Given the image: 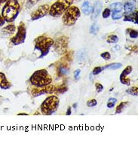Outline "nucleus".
Wrapping results in <instances>:
<instances>
[{"label": "nucleus", "mask_w": 138, "mask_h": 150, "mask_svg": "<svg viewBox=\"0 0 138 150\" xmlns=\"http://www.w3.org/2000/svg\"><path fill=\"white\" fill-rule=\"evenodd\" d=\"M21 6L18 0H8L2 8V17L5 21L11 23L18 18Z\"/></svg>", "instance_id": "nucleus-1"}, {"label": "nucleus", "mask_w": 138, "mask_h": 150, "mask_svg": "<svg viewBox=\"0 0 138 150\" xmlns=\"http://www.w3.org/2000/svg\"><path fill=\"white\" fill-rule=\"evenodd\" d=\"M30 81L33 86L44 87L52 84L53 79L48 71L42 69L34 72L33 74L30 77Z\"/></svg>", "instance_id": "nucleus-2"}, {"label": "nucleus", "mask_w": 138, "mask_h": 150, "mask_svg": "<svg viewBox=\"0 0 138 150\" xmlns=\"http://www.w3.org/2000/svg\"><path fill=\"white\" fill-rule=\"evenodd\" d=\"M59 103H60V100L57 96H49L41 104V112L45 115H53L58 110Z\"/></svg>", "instance_id": "nucleus-3"}, {"label": "nucleus", "mask_w": 138, "mask_h": 150, "mask_svg": "<svg viewBox=\"0 0 138 150\" xmlns=\"http://www.w3.org/2000/svg\"><path fill=\"white\" fill-rule=\"evenodd\" d=\"M54 40L45 35H41L35 39V49L40 51L39 58H42L49 53L50 48L53 46Z\"/></svg>", "instance_id": "nucleus-4"}, {"label": "nucleus", "mask_w": 138, "mask_h": 150, "mask_svg": "<svg viewBox=\"0 0 138 150\" xmlns=\"http://www.w3.org/2000/svg\"><path fill=\"white\" fill-rule=\"evenodd\" d=\"M74 0H57L49 8L48 14L54 18L62 16L64 11L71 6Z\"/></svg>", "instance_id": "nucleus-5"}, {"label": "nucleus", "mask_w": 138, "mask_h": 150, "mask_svg": "<svg viewBox=\"0 0 138 150\" xmlns=\"http://www.w3.org/2000/svg\"><path fill=\"white\" fill-rule=\"evenodd\" d=\"M73 57V51H69V53H66L61 60L57 63V75L58 77L67 75L69 72L70 64Z\"/></svg>", "instance_id": "nucleus-6"}, {"label": "nucleus", "mask_w": 138, "mask_h": 150, "mask_svg": "<svg viewBox=\"0 0 138 150\" xmlns=\"http://www.w3.org/2000/svg\"><path fill=\"white\" fill-rule=\"evenodd\" d=\"M81 12L78 7L69 6L63 14L62 21L66 26H73L78 21Z\"/></svg>", "instance_id": "nucleus-7"}, {"label": "nucleus", "mask_w": 138, "mask_h": 150, "mask_svg": "<svg viewBox=\"0 0 138 150\" xmlns=\"http://www.w3.org/2000/svg\"><path fill=\"white\" fill-rule=\"evenodd\" d=\"M69 38L67 36H60L54 42V48L58 54H65L67 52L69 45Z\"/></svg>", "instance_id": "nucleus-8"}, {"label": "nucleus", "mask_w": 138, "mask_h": 150, "mask_svg": "<svg viewBox=\"0 0 138 150\" xmlns=\"http://www.w3.org/2000/svg\"><path fill=\"white\" fill-rule=\"evenodd\" d=\"M27 37V28L23 23H21L18 27V32L14 37L11 38V42L14 45L23 44Z\"/></svg>", "instance_id": "nucleus-9"}, {"label": "nucleus", "mask_w": 138, "mask_h": 150, "mask_svg": "<svg viewBox=\"0 0 138 150\" xmlns=\"http://www.w3.org/2000/svg\"><path fill=\"white\" fill-rule=\"evenodd\" d=\"M56 90V87L54 85L50 84L48 85H46L44 87H35L31 91V94L33 97H39L40 95L48 94H52L54 93Z\"/></svg>", "instance_id": "nucleus-10"}, {"label": "nucleus", "mask_w": 138, "mask_h": 150, "mask_svg": "<svg viewBox=\"0 0 138 150\" xmlns=\"http://www.w3.org/2000/svg\"><path fill=\"white\" fill-rule=\"evenodd\" d=\"M49 8L50 7L48 4H45L42 6H40L35 11H34L31 14V20L32 21H36V20L44 18L45 15L48 14Z\"/></svg>", "instance_id": "nucleus-11"}, {"label": "nucleus", "mask_w": 138, "mask_h": 150, "mask_svg": "<svg viewBox=\"0 0 138 150\" xmlns=\"http://www.w3.org/2000/svg\"><path fill=\"white\" fill-rule=\"evenodd\" d=\"M133 70V67L131 66H127V67H125V69L122 71V72L120 75V81L121 83L123 84V85H127L129 86L131 85V79L129 78H127L128 75L132 72Z\"/></svg>", "instance_id": "nucleus-12"}, {"label": "nucleus", "mask_w": 138, "mask_h": 150, "mask_svg": "<svg viewBox=\"0 0 138 150\" xmlns=\"http://www.w3.org/2000/svg\"><path fill=\"white\" fill-rule=\"evenodd\" d=\"M102 8H103V4H102V2H101L100 1H96L95 3L94 4L93 9H92L91 11V20L95 21V20L99 17L101 11H102Z\"/></svg>", "instance_id": "nucleus-13"}, {"label": "nucleus", "mask_w": 138, "mask_h": 150, "mask_svg": "<svg viewBox=\"0 0 138 150\" xmlns=\"http://www.w3.org/2000/svg\"><path fill=\"white\" fill-rule=\"evenodd\" d=\"M11 87V82L8 81L6 75L3 72H0V88L3 90H7L10 89Z\"/></svg>", "instance_id": "nucleus-14"}, {"label": "nucleus", "mask_w": 138, "mask_h": 150, "mask_svg": "<svg viewBox=\"0 0 138 150\" xmlns=\"http://www.w3.org/2000/svg\"><path fill=\"white\" fill-rule=\"evenodd\" d=\"M123 8H124L125 14L134 12L137 10L136 2L135 1H129V2H125L124 6H123Z\"/></svg>", "instance_id": "nucleus-15"}, {"label": "nucleus", "mask_w": 138, "mask_h": 150, "mask_svg": "<svg viewBox=\"0 0 138 150\" xmlns=\"http://www.w3.org/2000/svg\"><path fill=\"white\" fill-rule=\"evenodd\" d=\"M124 21H130L133 22L134 23H138L137 20V11H134V12L130 13V14H126L124 17Z\"/></svg>", "instance_id": "nucleus-16"}, {"label": "nucleus", "mask_w": 138, "mask_h": 150, "mask_svg": "<svg viewBox=\"0 0 138 150\" xmlns=\"http://www.w3.org/2000/svg\"><path fill=\"white\" fill-rule=\"evenodd\" d=\"M15 30H16V27H15L14 25L9 24L6 26V27H4L1 32L3 33L5 36H8V35H11L14 34V32H15Z\"/></svg>", "instance_id": "nucleus-17"}, {"label": "nucleus", "mask_w": 138, "mask_h": 150, "mask_svg": "<svg viewBox=\"0 0 138 150\" xmlns=\"http://www.w3.org/2000/svg\"><path fill=\"white\" fill-rule=\"evenodd\" d=\"M110 8L113 12H122L123 10V4L121 2H114L110 5Z\"/></svg>", "instance_id": "nucleus-18"}, {"label": "nucleus", "mask_w": 138, "mask_h": 150, "mask_svg": "<svg viewBox=\"0 0 138 150\" xmlns=\"http://www.w3.org/2000/svg\"><path fill=\"white\" fill-rule=\"evenodd\" d=\"M81 9H82V11H83V13L85 15H89L92 11L91 6L90 3H89L88 2H87V1L82 4Z\"/></svg>", "instance_id": "nucleus-19"}, {"label": "nucleus", "mask_w": 138, "mask_h": 150, "mask_svg": "<svg viewBox=\"0 0 138 150\" xmlns=\"http://www.w3.org/2000/svg\"><path fill=\"white\" fill-rule=\"evenodd\" d=\"M129 104V103L127 102V101H125V102H122L120 103L118 106L116 107V110H115V113L116 114H119V113H122V112L124 111L125 110L127 106H128Z\"/></svg>", "instance_id": "nucleus-20"}, {"label": "nucleus", "mask_w": 138, "mask_h": 150, "mask_svg": "<svg viewBox=\"0 0 138 150\" xmlns=\"http://www.w3.org/2000/svg\"><path fill=\"white\" fill-rule=\"evenodd\" d=\"M122 64H120V63H113V64H108L107 66H106V67H104V69H113V70H115V69H120V68H122Z\"/></svg>", "instance_id": "nucleus-21"}, {"label": "nucleus", "mask_w": 138, "mask_h": 150, "mask_svg": "<svg viewBox=\"0 0 138 150\" xmlns=\"http://www.w3.org/2000/svg\"><path fill=\"white\" fill-rule=\"evenodd\" d=\"M119 37L115 35H110L106 38V42L110 44H115L119 42Z\"/></svg>", "instance_id": "nucleus-22"}, {"label": "nucleus", "mask_w": 138, "mask_h": 150, "mask_svg": "<svg viewBox=\"0 0 138 150\" xmlns=\"http://www.w3.org/2000/svg\"><path fill=\"white\" fill-rule=\"evenodd\" d=\"M67 91H68V87L66 86L65 85H60V86L57 87V88H56L55 92H56L57 94H64V93H66Z\"/></svg>", "instance_id": "nucleus-23"}, {"label": "nucleus", "mask_w": 138, "mask_h": 150, "mask_svg": "<svg viewBox=\"0 0 138 150\" xmlns=\"http://www.w3.org/2000/svg\"><path fill=\"white\" fill-rule=\"evenodd\" d=\"M126 93L129 95L132 96H137L138 95V88L137 87H132L131 88H128L126 91Z\"/></svg>", "instance_id": "nucleus-24"}, {"label": "nucleus", "mask_w": 138, "mask_h": 150, "mask_svg": "<svg viewBox=\"0 0 138 150\" xmlns=\"http://www.w3.org/2000/svg\"><path fill=\"white\" fill-rule=\"evenodd\" d=\"M100 27L96 23H94L91 25V27L90 28V33L93 34V35H96L99 32Z\"/></svg>", "instance_id": "nucleus-25"}, {"label": "nucleus", "mask_w": 138, "mask_h": 150, "mask_svg": "<svg viewBox=\"0 0 138 150\" xmlns=\"http://www.w3.org/2000/svg\"><path fill=\"white\" fill-rule=\"evenodd\" d=\"M39 1H40V0H27L26 7H27V8H31L33 7L34 6H35Z\"/></svg>", "instance_id": "nucleus-26"}, {"label": "nucleus", "mask_w": 138, "mask_h": 150, "mask_svg": "<svg viewBox=\"0 0 138 150\" xmlns=\"http://www.w3.org/2000/svg\"><path fill=\"white\" fill-rule=\"evenodd\" d=\"M117 103V99L116 98H113V97H112V98H110L107 102V104H106V106L109 108V109H112V108H113L115 106V103Z\"/></svg>", "instance_id": "nucleus-27"}, {"label": "nucleus", "mask_w": 138, "mask_h": 150, "mask_svg": "<svg viewBox=\"0 0 138 150\" xmlns=\"http://www.w3.org/2000/svg\"><path fill=\"white\" fill-rule=\"evenodd\" d=\"M104 69V67H97L95 68H94L93 71H92V75H94V76H96V75L100 74L102 71Z\"/></svg>", "instance_id": "nucleus-28"}, {"label": "nucleus", "mask_w": 138, "mask_h": 150, "mask_svg": "<svg viewBox=\"0 0 138 150\" xmlns=\"http://www.w3.org/2000/svg\"><path fill=\"white\" fill-rule=\"evenodd\" d=\"M129 30V35L131 39H137L138 32L135 30Z\"/></svg>", "instance_id": "nucleus-29"}, {"label": "nucleus", "mask_w": 138, "mask_h": 150, "mask_svg": "<svg viewBox=\"0 0 138 150\" xmlns=\"http://www.w3.org/2000/svg\"><path fill=\"white\" fill-rule=\"evenodd\" d=\"M77 57H78V60L80 61H83L85 60V57H86V54H85V52L82 51H79L78 54H77Z\"/></svg>", "instance_id": "nucleus-30"}, {"label": "nucleus", "mask_w": 138, "mask_h": 150, "mask_svg": "<svg viewBox=\"0 0 138 150\" xmlns=\"http://www.w3.org/2000/svg\"><path fill=\"white\" fill-rule=\"evenodd\" d=\"M97 104H98V101L96 100L95 99L89 100L86 103L87 106H88V107H94V106H97Z\"/></svg>", "instance_id": "nucleus-31"}, {"label": "nucleus", "mask_w": 138, "mask_h": 150, "mask_svg": "<svg viewBox=\"0 0 138 150\" xmlns=\"http://www.w3.org/2000/svg\"><path fill=\"white\" fill-rule=\"evenodd\" d=\"M123 14H122V12H113L112 14V18L113 20H119L122 18Z\"/></svg>", "instance_id": "nucleus-32"}, {"label": "nucleus", "mask_w": 138, "mask_h": 150, "mask_svg": "<svg viewBox=\"0 0 138 150\" xmlns=\"http://www.w3.org/2000/svg\"><path fill=\"white\" fill-rule=\"evenodd\" d=\"M100 57L104 59L105 60H110V58H111V55H110V54L109 53L108 51H105V52L101 54Z\"/></svg>", "instance_id": "nucleus-33"}, {"label": "nucleus", "mask_w": 138, "mask_h": 150, "mask_svg": "<svg viewBox=\"0 0 138 150\" xmlns=\"http://www.w3.org/2000/svg\"><path fill=\"white\" fill-rule=\"evenodd\" d=\"M103 18H108L111 15V10L110 8H106L102 13Z\"/></svg>", "instance_id": "nucleus-34"}, {"label": "nucleus", "mask_w": 138, "mask_h": 150, "mask_svg": "<svg viewBox=\"0 0 138 150\" xmlns=\"http://www.w3.org/2000/svg\"><path fill=\"white\" fill-rule=\"evenodd\" d=\"M95 88H96V91H97V92L98 93H100V92L103 91V86L102 84L100 83H95Z\"/></svg>", "instance_id": "nucleus-35"}, {"label": "nucleus", "mask_w": 138, "mask_h": 150, "mask_svg": "<svg viewBox=\"0 0 138 150\" xmlns=\"http://www.w3.org/2000/svg\"><path fill=\"white\" fill-rule=\"evenodd\" d=\"M80 73H81V70L80 69H77V70L75 71L74 72V77L76 80H78L79 79Z\"/></svg>", "instance_id": "nucleus-36"}, {"label": "nucleus", "mask_w": 138, "mask_h": 150, "mask_svg": "<svg viewBox=\"0 0 138 150\" xmlns=\"http://www.w3.org/2000/svg\"><path fill=\"white\" fill-rule=\"evenodd\" d=\"M6 21H5V20L3 19V18L2 17V15L0 14V27H2L4 24H5Z\"/></svg>", "instance_id": "nucleus-37"}, {"label": "nucleus", "mask_w": 138, "mask_h": 150, "mask_svg": "<svg viewBox=\"0 0 138 150\" xmlns=\"http://www.w3.org/2000/svg\"><path fill=\"white\" fill-rule=\"evenodd\" d=\"M71 113H72V110H71V107H69L67 109V113H66V115H70Z\"/></svg>", "instance_id": "nucleus-38"}, {"label": "nucleus", "mask_w": 138, "mask_h": 150, "mask_svg": "<svg viewBox=\"0 0 138 150\" xmlns=\"http://www.w3.org/2000/svg\"><path fill=\"white\" fill-rule=\"evenodd\" d=\"M8 0H0V6H1V5H2L3 3H5V2H6Z\"/></svg>", "instance_id": "nucleus-39"}, {"label": "nucleus", "mask_w": 138, "mask_h": 150, "mask_svg": "<svg viewBox=\"0 0 138 150\" xmlns=\"http://www.w3.org/2000/svg\"><path fill=\"white\" fill-rule=\"evenodd\" d=\"M18 115H28L27 113H18Z\"/></svg>", "instance_id": "nucleus-40"}, {"label": "nucleus", "mask_w": 138, "mask_h": 150, "mask_svg": "<svg viewBox=\"0 0 138 150\" xmlns=\"http://www.w3.org/2000/svg\"><path fill=\"white\" fill-rule=\"evenodd\" d=\"M77 105H78V103H74V104H73V108L76 109V108L77 107Z\"/></svg>", "instance_id": "nucleus-41"}]
</instances>
